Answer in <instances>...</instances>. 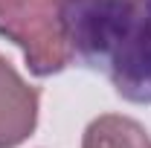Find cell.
I'll return each mask as SVG.
<instances>
[{"label":"cell","instance_id":"cell-5","mask_svg":"<svg viewBox=\"0 0 151 148\" xmlns=\"http://www.w3.org/2000/svg\"><path fill=\"white\" fill-rule=\"evenodd\" d=\"M148 148H151V145H148Z\"/></svg>","mask_w":151,"mask_h":148},{"label":"cell","instance_id":"cell-3","mask_svg":"<svg viewBox=\"0 0 151 148\" xmlns=\"http://www.w3.org/2000/svg\"><path fill=\"white\" fill-rule=\"evenodd\" d=\"M41 90L26 84L20 73L0 55V148H18L38 125Z\"/></svg>","mask_w":151,"mask_h":148},{"label":"cell","instance_id":"cell-4","mask_svg":"<svg viewBox=\"0 0 151 148\" xmlns=\"http://www.w3.org/2000/svg\"><path fill=\"white\" fill-rule=\"evenodd\" d=\"M148 134L145 128L131 119V116H119V113H105L93 119L87 131L81 148H148Z\"/></svg>","mask_w":151,"mask_h":148},{"label":"cell","instance_id":"cell-1","mask_svg":"<svg viewBox=\"0 0 151 148\" xmlns=\"http://www.w3.org/2000/svg\"><path fill=\"white\" fill-rule=\"evenodd\" d=\"M64 26L73 58L125 102L151 105V0H67Z\"/></svg>","mask_w":151,"mask_h":148},{"label":"cell","instance_id":"cell-2","mask_svg":"<svg viewBox=\"0 0 151 148\" xmlns=\"http://www.w3.org/2000/svg\"><path fill=\"white\" fill-rule=\"evenodd\" d=\"M64 3L67 0H0V35L20 47L35 75H55L73 64Z\"/></svg>","mask_w":151,"mask_h":148}]
</instances>
